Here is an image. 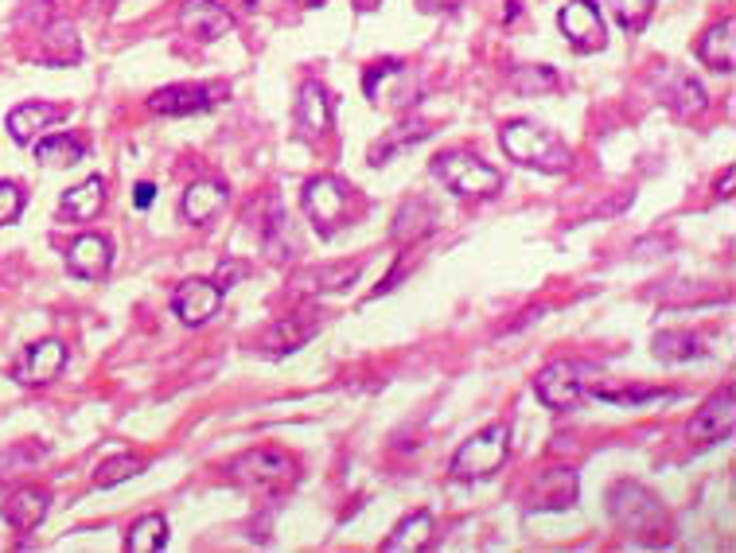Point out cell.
<instances>
[{
  "label": "cell",
  "instance_id": "1",
  "mask_svg": "<svg viewBox=\"0 0 736 553\" xmlns=\"http://www.w3.org/2000/svg\"><path fill=\"white\" fill-rule=\"evenodd\" d=\"M499 145L503 152L522 168H538V172L562 176L573 168V152L569 145L557 137L554 129L538 121H506L503 132H499Z\"/></svg>",
  "mask_w": 736,
  "mask_h": 553
},
{
  "label": "cell",
  "instance_id": "2",
  "mask_svg": "<svg viewBox=\"0 0 736 553\" xmlns=\"http://www.w3.org/2000/svg\"><path fill=\"white\" fill-rule=\"evenodd\" d=\"M608 511H612L616 527L643 538V542H662V538H666V527H671L662 499L651 496L647 488H639V483H628V479L612 488V496H608Z\"/></svg>",
  "mask_w": 736,
  "mask_h": 553
},
{
  "label": "cell",
  "instance_id": "3",
  "mask_svg": "<svg viewBox=\"0 0 736 553\" xmlns=\"http://www.w3.org/2000/svg\"><path fill=\"white\" fill-rule=\"evenodd\" d=\"M433 176L445 180V188L463 199H491L503 188V172L480 160L476 152H445V157L433 160Z\"/></svg>",
  "mask_w": 736,
  "mask_h": 553
},
{
  "label": "cell",
  "instance_id": "4",
  "mask_svg": "<svg viewBox=\"0 0 736 553\" xmlns=\"http://www.w3.org/2000/svg\"><path fill=\"white\" fill-rule=\"evenodd\" d=\"M511 453V429L506 425H488L472 440H463L452 456V476L463 483H476V479H491L506 464Z\"/></svg>",
  "mask_w": 736,
  "mask_h": 553
},
{
  "label": "cell",
  "instance_id": "5",
  "mask_svg": "<svg viewBox=\"0 0 736 553\" xmlns=\"http://www.w3.org/2000/svg\"><path fill=\"white\" fill-rule=\"evenodd\" d=\"M300 203H305L316 231H320L323 238H331L351 215V188L340 180V176H316V180L305 183Z\"/></svg>",
  "mask_w": 736,
  "mask_h": 553
},
{
  "label": "cell",
  "instance_id": "6",
  "mask_svg": "<svg viewBox=\"0 0 736 553\" xmlns=\"http://www.w3.org/2000/svg\"><path fill=\"white\" fill-rule=\"evenodd\" d=\"M226 471H231L234 483H242V488H257V491L289 488L292 479H297V464H292L285 453H277V448L242 453L238 460L226 464Z\"/></svg>",
  "mask_w": 736,
  "mask_h": 553
},
{
  "label": "cell",
  "instance_id": "7",
  "mask_svg": "<svg viewBox=\"0 0 736 553\" xmlns=\"http://www.w3.org/2000/svg\"><path fill=\"white\" fill-rule=\"evenodd\" d=\"M557 28H562L565 43L580 55H593V51H605L608 43V28L605 17H600V4L596 0H573L557 12Z\"/></svg>",
  "mask_w": 736,
  "mask_h": 553
},
{
  "label": "cell",
  "instance_id": "8",
  "mask_svg": "<svg viewBox=\"0 0 736 553\" xmlns=\"http://www.w3.org/2000/svg\"><path fill=\"white\" fill-rule=\"evenodd\" d=\"M534 394H538V402L554 413L573 410V405L585 397V366L569 363V359H557V363H550L546 371H538V379H534Z\"/></svg>",
  "mask_w": 736,
  "mask_h": 553
},
{
  "label": "cell",
  "instance_id": "9",
  "mask_svg": "<svg viewBox=\"0 0 736 553\" xmlns=\"http://www.w3.org/2000/svg\"><path fill=\"white\" fill-rule=\"evenodd\" d=\"M175 20H180V32L199 43H215L234 32V17L215 0H183Z\"/></svg>",
  "mask_w": 736,
  "mask_h": 553
},
{
  "label": "cell",
  "instance_id": "10",
  "mask_svg": "<svg viewBox=\"0 0 736 553\" xmlns=\"http://www.w3.org/2000/svg\"><path fill=\"white\" fill-rule=\"evenodd\" d=\"M215 94H223V86H203V83H175L164 86L149 98L152 114H164V117H191V114H207L215 106Z\"/></svg>",
  "mask_w": 736,
  "mask_h": 553
},
{
  "label": "cell",
  "instance_id": "11",
  "mask_svg": "<svg viewBox=\"0 0 736 553\" xmlns=\"http://www.w3.org/2000/svg\"><path fill=\"white\" fill-rule=\"evenodd\" d=\"M63 366H66L63 343H58V339H40V343H32V348L17 359L12 379H17L20 386H47L51 379L63 374Z\"/></svg>",
  "mask_w": 736,
  "mask_h": 553
},
{
  "label": "cell",
  "instance_id": "12",
  "mask_svg": "<svg viewBox=\"0 0 736 553\" xmlns=\"http://www.w3.org/2000/svg\"><path fill=\"white\" fill-rule=\"evenodd\" d=\"M218 305H223V289H218L215 281H203V277L180 281L172 293V312L180 316L188 328H199V323H207L211 316H218Z\"/></svg>",
  "mask_w": 736,
  "mask_h": 553
},
{
  "label": "cell",
  "instance_id": "13",
  "mask_svg": "<svg viewBox=\"0 0 736 553\" xmlns=\"http://www.w3.org/2000/svg\"><path fill=\"white\" fill-rule=\"evenodd\" d=\"M733 425H736L733 386H725L694 413V422H690V440H694V445H717V440L733 437Z\"/></svg>",
  "mask_w": 736,
  "mask_h": 553
},
{
  "label": "cell",
  "instance_id": "14",
  "mask_svg": "<svg viewBox=\"0 0 736 553\" xmlns=\"http://www.w3.org/2000/svg\"><path fill=\"white\" fill-rule=\"evenodd\" d=\"M659 98H662V106H671L679 117H697V114H705V106H710V98H705V86L697 83L694 75L679 71V66H662Z\"/></svg>",
  "mask_w": 736,
  "mask_h": 553
},
{
  "label": "cell",
  "instance_id": "15",
  "mask_svg": "<svg viewBox=\"0 0 736 553\" xmlns=\"http://www.w3.org/2000/svg\"><path fill=\"white\" fill-rule=\"evenodd\" d=\"M297 137L300 141H323L331 132V94L320 83H305L297 94Z\"/></svg>",
  "mask_w": 736,
  "mask_h": 553
},
{
  "label": "cell",
  "instance_id": "16",
  "mask_svg": "<svg viewBox=\"0 0 736 553\" xmlns=\"http://www.w3.org/2000/svg\"><path fill=\"white\" fill-rule=\"evenodd\" d=\"M114 265V242L102 234H83L66 249V269L75 273L78 281H102Z\"/></svg>",
  "mask_w": 736,
  "mask_h": 553
},
{
  "label": "cell",
  "instance_id": "17",
  "mask_svg": "<svg viewBox=\"0 0 736 553\" xmlns=\"http://www.w3.org/2000/svg\"><path fill=\"white\" fill-rule=\"evenodd\" d=\"M580 479L573 468H550L538 476L534 491H530V511H569L577 503Z\"/></svg>",
  "mask_w": 736,
  "mask_h": 553
},
{
  "label": "cell",
  "instance_id": "18",
  "mask_svg": "<svg viewBox=\"0 0 736 553\" xmlns=\"http://www.w3.org/2000/svg\"><path fill=\"white\" fill-rule=\"evenodd\" d=\"M320 331V312H297V316H285V320H277L274 328L265 331V339H262V348H265V355H274V359H281V355H289V351H300L308 343V339Z\"/></svg>",
  "mask_w": 736,
  "mask_h": 553
},
{
  "label": "cell",
  "instance_id": "19",
  "mask_svg": "<svg viewBox=\"0 0 736 553\" xmlns=\"http://www.w3.org/2000/svg\"><path fill=\"white\" fill-rule=\"evenodd\" d=\"M736 20L725 17L721 24H713L710 32L697 40V59H702L710 71H717V75H733L736 66Z\"/></svg>",
  "mask_w": 736,
  "mask_h": 553
},
{
  "label": "cell",
  "instance_id": "20",
  "mask_svg": "<svg viewBox=\"0 0 736 553\" xmlns=\"http://www.w3.org/2000/svg\"><path fill=\"white\" fill-rule=\"evenodd\" d=\"M47 511H51V491L24 488V491H17L9 503H4V511L0 514H4V522H9L17 534H32V530L47 519Z\"/></svg>",
  "mask_w": 736,
  "mask_h": 553
},
{
  "label": "cell",
  "instance_id": "21",
  "mask_svg": "<svg viewBox=\"0 0 736 553\" xmlns=\"http://www.w3.org/2000/svg\"><path fill=\"white\" fill-rule=\"evenodd\" d=\"M433 527H437V522H433L429 511L406 514V519L394 527V534L382 542V550H386V553H422V550H429V545H433Z\"/></svg>",
  "mask_w": 736,
  "mask_h": 553
},
{
  "label": "cell",
  "instance_id": "22",
  "mask_svg": "<svg viewBox=\"0 0 736 553\" xmlns=\"http://www.w3.org/2000/svg\"><path fill=\"white\" fill-rule=\"evenodd\" d=\"M58 117H63V109L51 106V102H24V106H17L9 114V132L17 145H28L40 137V129H47V125H55Z\"/></svg>",
  "mask_w": 736,
  "mask_h": 553
},
{
  "label": "cell",
  "instance_id": "23",
  "mask_svg": "<svg viewBox=\"0 0 736 553\" xmlns=\"http://www.w3.org/2000/svg\"><path fill=\"white\" fill-rule=\"evenodd\" d=\"M58 206H63V215H71L75 223H90V219H98L102 206H106V183H102V176H90V180H83L78 188L63 191Z\"/></svg>",
  "mask_w": 736,
  "mask_h": 553
},
{
  "label": "cell",
  "instance_id": "24",
  "mask_svg": "<svg viewBox=\"0 0 736 553\" xmlns=\"http://www.w3.org/2000/svg\"><path fill=\"white\" fill-rule=\"evenodd\" d=\"M226 199H231V191H226L223 183H191V188L183 191V219L195 226L211 223L226 206Z\"/></svg>",
  "mask_w": 736,
  "mask_h": 553
},
{
  "label": "cell",
  "instance_id": "25",
  "mask_svg": "<svg viewBox=\"0 0 736 553\" xmlns=\"http://www.w3.org/2000/svg\"><path fill=\"white\" fill-rule=\"evenodd\" d=\"M78 55H83V47H78V32L75 24H66V20H55V24L43 32V47H40V59L47 66H71L78 63Z\"/></svg>",
  "mask_w": 736,
  "mask_h": 553
},
{
  "label": "cell",
  "instance_id": "26",
  "mask_svg": "<svg viewBox=\"0 0 736 553\" xmlns=\"http://www.w3.org/2000/svg\"><path fill=\"white\" fill-rule=\"evenodd\" d=\"M702 355V336H694V331H659L654 336V359H662V363H690Z\"/></svg>",
  "mask_w": 736,
  "mask_h": 553
},
{
  "label": "cell",
  "instance_id": "27",
  "mask_svg": "<svg viewBox=\"0 0 736 553\" xmlns=\"http://www.w3.org/2000/svg\"><path fill=\"white\" fill-rule=\"evenodd\" d=\"M168 545V519L164 514H145V519L132 522L129 538H125V550L129 553H157Z\"/></svg>",
  "mask_w": 736,
  "mask_h": 553
},
{
  "label": "cell",
  "instance_id": "28",
  "mask_svg": "<svg viewBox=\"0 0 736 553\" xmlns=\"http://www.w3.org/2000/svg\"><path fill=\"white\" fill-rule=\"evenodd\" d=\"M83 157H86V145L75 141L71 132H55V137H43V141H35V160H43V164H51V168L78 164Z\"/></svg>",
  "mask_w": 736,
  "mask_h": 553
},
{
  "label": "cell",
  "instance_id": "29",
  "mask_svg": "<svg viewBox=\"0 0 736 553\" xmlns=\"http://www.w3.org/2000/svg\"><path fill=\"white\" fill-rule=\"evenodd\" d=\"M429 132H433L429 125H397V129H390L386 137H382V141L371 149V164H390L397 152H406L409 145L425 141Z\"/></svg>",
  "mask_w": 736,
  "mask_h": 553
},
{
  "label": "cell",
  "instance_id": "30",
  "mask_svg": "<svg viewBox=\"0 0 736 553\" xmlns=\"http://www.w3.org/2000/svg\"><path fill=\"white\" fill-rule=\"evenodd\" d=\"M511 91L522 94V98H538V94H554L557 86V71L554 66H514L511 71Z\"/></svg>",
  "mask_w": 736,
  "mask_h": 553
},
{
  "label": "cell",
  "instance_id": "31",
  "mask_svg": "<svg viewBox=\"0 0 736 553\" xmlns=\"http://www.w3.org/2000/svg\"><path fill=\"white\" fill-rule=\"evenodd\" d=\"M355 277H359V262H340V265H323V269H308L300 277V285H308L312 293H340Z\"/></svg>",
  "mask_w": 736,
  "mask_h": 553
},
{
  "label": "cell",
  "instance_id": "32",
  "mask_svg": "<svg viewBox=\"0 0 736 553\" xmlns=\"http://www.w3.org/2000/svg\"><path fill=\"white\" fill-rule=\"evenodd\" d=\"M402 215L406 219H397L394 223V238L397 242H409V238H422V234H429V231H437V211H433L429 203H409V206H402Z\"/></svg>",
  "mask_w": 736,
  "mask_h": 553
},
{
  "label": "cell",
  "instance_id": "33",
  "mask_svg": "<svg viewBox=\"0 0 736 553\" xmlns=\"http://www.w3.org/2000/svg\"><path fill=\"white\" fill-rule=\"evenodd\" d=\"M145 471V460L141 456H109V460H102L98 464V471H94V483L98 488H117V483H125V479H132V476H141Z\"/></svg>",
  "mask_w": 736,
  "mask_h": 553
},
{
  "label": "cell",
  "instance_id": "34",
  "mask_svg": "<svg viewBox=\"0 0 736 553\" xmlns=\"http://www.w3.org/2000/svg\"><path fill=\"white\" fill-rule=\"evenodd\" d=\"M608 9H612V17L620 20L623 32L639 35L647 28V20H651L654 0H608Z\"/></svg>",
  "mask_w": 736,
  "mask_h": 553
},
{
  "label": "cell",
  "instance_id": "35",
  "mask_svg": "<svg viewBox=\"0 0 736 553\" xmlns=\"http://www.w3.org/2000/svg\"><path fill=\"white\" fill-rule=\"evenodd\" d=\"M20 211H24V191H20L17 183L0 180V226L17 223Z\"/></svg>",
  "mask_w": 736,
  "mask_h": 553
},
{
  "label": "cell",
  "instance_id": "36",
  "mask_svg": "<svg viewBox=\"0 0 736 553\" xmlns=\"http://www.w3.org/2000/svg\"><path fill=\"white\" fill-rule=\"evenodd\" d=\"M242 277H246V265H242V262H223V265H218V273H215V285L226 293V289H234Z\"/></svg>",
  "mask_w": 736,
  "mask_h": 553
},
{
  "label": "cell",
  "instance_id": "37",
  "mask_svg": "<svg viewBox=\"0 0 736 553\" xmlns=\"http://www.w3.org/2000/svg\"><path fill=\"white\" fill-rule=\"evenodd\" d=\"M152 199H157V188H152V183H137V206H141V211H149Z\"/></svg>",
  "mask_w": 736,
  "mask_h": 553
},
{
  "label": "cell",
  "instance_id": "38",
  "mask_svg": "<svg viewBox=\"0 0 736 553\" xmlns=\"http://www.w3.org/2000/svg\"><path fill=\"white\" fill-rule=\"evenodd\" d=\"M456 0H422V9L425 12H445V9H452Z\"/></svg>",
  "mask_w": 736,
  "mask_h": 553
},
{
  "label": "cell",
  "instance_id": "39",
  "mask_svg": "<svg viewBox=\"0 0 736 553\" xmlns=\"http://www.w3.org/2000/svg\"><path fill=\"white\" fill-rule=\"evenodd\" d=\"M351 4H355L359 12H371V9H378L382 0H351Z\"/></svg>",
  "mask_w": 736,
  "mask_h": 553
},
{
  "label": "cell",
  "instance_id": "40",
  "mask_svg": "<svg viewBox=\"0 0 736 553\" xmlns=\"http://www.w3.org/2000/svg\"><path fill=\"white\" fill-rule=\"evenodd\" d=\"M234 4H242V9H246V12H254L257 4H262V0H234Z\"/></svg>",
  "mask_w": 736,
  "mask_h": 553
},
{
  "label": "cell",
  "instance_id": "41",
  "mask_svg": "<svg viewBox=\"0 0 736 553\" xmlns=\"http://www.w3.org/2000/svg\"><path fill=\"white\" fill-rule=\"evenodd\" d=\"M292 4H300V9H316V4H323V0H292Z\"/></svg>",
  "mask_w": 736,
  "mask_h": 553
}]
</instances>
